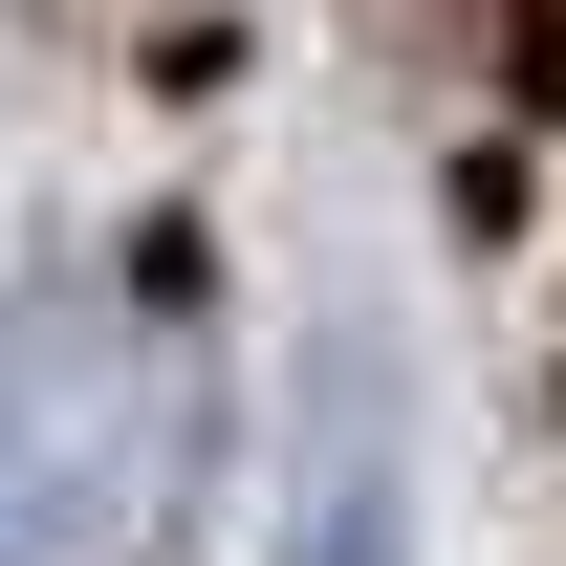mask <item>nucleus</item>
Returning a JSON list of instances; mask_svg holds the SVG:
<instances>
[{
	"mask_svg": "<svg viewBox=\"0 0 566 566\" xmlns=\"http://www.w3.org/2000/svg\"><path fill=\"white\" fill-rule=\"evenodd\" d=\"M283 566H415V501H392V458H327V501H305V523H283Z\"/></svg>",
	"mask_w": 566,
	"mask_h": 566,
	"instance_id": "f257e3e1",
	"label": "nucleus"
}]
</instances>
